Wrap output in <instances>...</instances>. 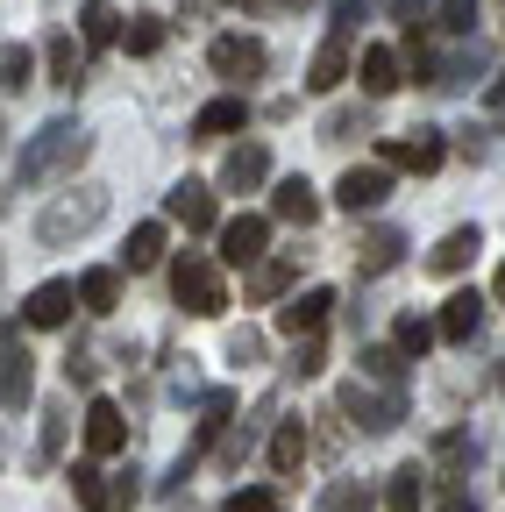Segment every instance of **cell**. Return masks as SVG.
I'll return each instance as SVG.
<instances>
[{"label":"cell","instance_id":"cell-17","mask_svg":"<svg viewBox=\"0 0 505 512\" xmlns=\"http://www.w3.org/2000/svg\"><path fill=\"white\" fill-rule=\"evenodd\" d=\"M477 249H484V235H477V228H449V235H441V242L427 249V271H441V278H456V271L470 264Z\"/></svg>","mask_w":505,"mask_h":512},{"label":"cell","instance_id":"cell-1","mask_svg":"<svg viewBox=\"0 0 505 512\" xmlns=\"http://www.w3.org/2000/svg\"><path fill=\"white\" fill-rule=\"evenodd\" d=\"M86 150H93V136H86L79 121H50V128H36V136L22 143V157H15V185L65 178L72 164H86Z\"/></svg>","mask_w":505,"mask_h":512},{"label":"cell","instance_id":"cell-22","mask_svg":"<svg viewBox=\"0 0 505 512\" xmlns=\"http://www.w3.org/2000/svg\"><path fill=\"white\" fill-rule=\"evenodd\" d=\"M299 463H306V427H299V420H278V434H271V470L292 477Z\"/></svg>","mask_w":505,"mask_h":512},{"label":"cell","instance_id":"cell-12","mask_svg":"<svg viewBox=\"0 0 505 512\" xmlns=\"http://www.w3.org/2000/svg\"><path fill=\"white\" fill-rule=\"evenodd\" d=\"M264 178H271V150H264V143L228 150V164H221V185H228V192H257Z\"/></svg>","mask_w":505,"mask_h":512},{"label":"cell","instance_id":"cell-44","mask_svg":"<svg viewBox=\"0 0 505 512\" xmlns=\"http://www.w3.org/2000/svg\"><path fill=\"white\" fill-rule=\"evenodd\" d=\"M491 299H498V306H505V264H498V285H491Z\"/></svg>","mask_w":505,"mask_h":512},{"label":"cell","instance_id":"cell-6","mask_svg":"<svg viewBox=\"0 0 505 512\" xmlns=\"http://www.w3.org/2000/svg\"><path fill=\"white\" fill-rule=\"evenodd\" d=\"M342 413H356L370 434H385V427L406 420V399L399 392H363V384H342Z\"/></svg>","mask_w":505,"mask_h":512},{"label":"cell","instance_id":"cell-36","mask_svg":"<svg viewBox=\"0 0 505 512\" xmlns=\"http://www.w3.org/2000/svg\"><path fill=\"white\" fill-rule=\"evenodd\" d=\"M434 335H441L434 320H413V313H406V320H399V356H420V349H427Z\"/></svg>","mask_w":505,"mask_h":512},{"label":"cell","instance_id":"cell-32","mask_svg":"<svg viewBox=\"0 0 505 512\" xmlns=\"http://www.w3.org/2000/svg\"><path fill=\"white\" fill-rule=\"evenodd\" d=\"M434 22L449 29V36H470V29H477V0H441V8H434Z\"/></svg>","mask_w":505,"mask_h":512},{"label":"cell","instance_id":"cell-11","mask_svg":"<svg viewBox=\"0 0 505 512\" xmlns=\"http://www.w3.org/2000/svg\"><path fill=\"white\" fill-rule=\"evenodd\" d=\"M441 128H413V136H392L385 143V164H399V171H441Z\"/></svg>","mask_w":505,"mask_h":512},{"label":"cell","instance_id":"cell-37","mask_svg":"<svg viewBox=\"0 0 505 512\" xmlns=\"http://www.w3.org/2000/svg\"><path fill=\"white\" fill-rule=\"evenodd\" d=\"M136 498H143V484H136V463H129V470H121V484L107 491V512H129Z\"/></svg>","mask_w":505,"mask_h":512},{"label":"cell","instance_id":"cell-9","mask_svg":"<svg viewBox=\"0 0 505 512\" xmlns=\"http://www.w3.org/2000/svg\"><path fill=\"white\" fill-rule=\"evenodd\" d=\"M129 448V420H121L114 399H93L86 406V456H121Z\"/></svg>","mask_w":505,"mask_h":512},{"label":"cell","instance_id":"cell-35","mask_svg":"<svg viewBox=\"0 0 505 512\" xmlns=\"http://www.w3.org/2000/svg\"><path fill=\"white\" fill-rule=\"evenodd\" d=\"M228 363H235V370L264 363V335H257V328H235V335H228Z\"/></svg>","mask_w":505,"mask_h":512},{"label":"cell","instance_id":"cell-28","mask_svg":"<svg viewBox=\"0 0 505 512\" xmlns=\"http://www.w3.org/2000/svg\"><path fill=\"white\" fill-rule=\"evenodd\" d=\"M0 86H8V93H22V86H36V50H22V43H8V57H0Z\"/></svg>","mask_w":505,"mask_h":512},{"label":"cell","instance_id":"cell-39","mask_svg":"<svg viewBox=\"0 0 505 512\" xmlns=\"http://www.w3.org/2000/svg\"><path fill=\"white\" fill-rule=\"evenodd\" d=\"M321 363H328V356H321V342H299V356H292V377H321Z\"/></svg>","mask_w":505,"mask_h":512},{"label":"cell","instance_id":"cell-25","mask_svg":"<svg viewBox=\"0 0 505 512\" xmlns=\"http://www.w3.org/2000/svg\"><path fill=\"white\" fill-rule=\"evenodd\" d=\"M427 505V484H420V470L406 463V470H392V484H385V512H420Z\"/></svg>","mask_w":505,"mask_h":512},{"label":"cell","instance_id":"cell-29","mask_svg":"<svg viewBox=\"0 0 505 512\" xmlns=\"http://www.w3.org/2000/svg\"><path fill=\"white\" fill-rule=\"evenodd\" d=\"M121 43H129V57H157V50H164V22H157V15H136Z\"/></svg>","mask_w":505,"mask_h":512},{"label":"cell","instance_id":"cell-42","mask_svg":"<svg viewBox=\"0 0 505 512\" xmlns=\"http://www.w3.org/2000/svg\"><path fill=\"white\" fill-rule=\"evenodd\" d=\"M441 512H477V498L463 484H441Z\"/></svg>","mask_w":505,"mask_h":512},{"label":"cell","instance_id":"cell-16","mask_svg":"<svg viewBox=\"0 0 505 512\" xmlns=\"http://www.w3.org/2000/svg\"><path fill=\"white\" fill-rule=\"evenodd\" d=\"M271 214L292 221V228H313V221H321V192H313L306 178H285V185L271 192Z\"/></svg>","mask_w":505,"mask_h":512},{"label":"cell","instance_id":"cell-19","mask_svg":"<svg viewBox=\"0 0 505 512\" xmlns=\"http://www.w3.org/2000/svg\"><path fill=\"white\" fill-rule=\"evenodd\" d=\"M242 121H249V107L228 93V100H207V107L193 114V136H200V143H214V136H235Z\"/></svg>","mask_w":505,"mask_h":512},{"label":"cell","instance_id":"cell-14","mask_svg":"<svg viewBox=\"0 0 505 512\" xmlns=\"http://www.w3.org/2000/svg\"><path fill=\"white\" fill-rule=\"evenodd\" d=\"M434 328H441V342H470V335L484 328V299H477V292H449Z\"/></svg>","mask_w":505,"mask_h":512},{"label":"cell","instance_id":"cell-15","mask_svg":"<svg viewBox=\"0 0 505 512\" xmlns=\"http://www.w3.org/2000/svg\"><path fill=\"white\" fill-rule=\"evenodd\" d=\"M22 320H29V328H65V320H72V285H65V278L36 285L29 306H22Z\"/></svg>","mask_w":505,"mask_h":512},{"label":"cell","instance_id":"cell-38","mask_svg":"<svg viewBox=\"0 0 505 512\" xmlns=\"http://www.w3.org/2000/svg\"><path fill=\"white\" fill-rule=\"evenodd\" d=\"M292 285V264H264L257 271V299H271V292H285Z\"/></svg>","mask_w":505,"mask_h":512},{"label":"cell","instance_id":"cell-26","mask_svg":"<svg viewBox=\"0 0 505 512\" xmlns=\"http://www.w3.org/2000/svg\"><path fill=\"white\" fill-rule=\"evenodd\" d=\"M114 299H121V278L114 271H86L79 278V306L86 313H114Z\"/></svg>","mask_w":505,"mask_h":512},{"label":"cell","instance_id":"cell-5","mask_svg":"<svg viewBox=\"0 0 505 512\" xmlns=\"http://www.w3.org/2000/svg\"><path fill=\"white\" fill-rule=\"evenodd\" d=\"M328 306H335V292H328V285L292 292V299L278 306V335H292V342L306 335V342H313V335H321V320H328Z\"/></svg>","mask_w":505,"mask_h":512},{"label":"cell","instance_id":"cell-45","mask_svg":"<svg viewBox=\"0 0 505 512\" xmlns=\"http://www.w3.org/2000/svg\"><path fill=\"white\" fill-rule=\"evenodd\" d=\"M498 392H505V363H498Z\"/></svg>","mask_w":505,"mask_h":512},{"label":"cell","instance_id":"cell-7","mask_svg":"<svg viewBox=\"0 0 505 512\" xmlns=\"http://www.w3.org/2000/svg\"><path fill=\"white\" fill-rule=\"evenodd\" d=\"M0 363H8V370H0V406L22 413V406H29V392H36V370H29V349H22V335H15V328H8V342H0Z\"/></svg>","mask_w":505,"mask_h":512},{"label":"cell","instance_id":"cell-27","mask_svg":"<svg viewBox=\"0 0 505 512\" xmlns=\"http://www.w3.org/2000/svg\"><path fill=\"white\" fill-rule=\"evenodd\" d=\"M50 72H57V86H65V93H79V86H86V64H79L72 36H50Z\"/></svg>","mask_w":505,"mask_h":512},{"label":"cell","instance_id":"cell-31","mask_svg":"<svg viewBox=\"0 0 505 512\" xmlns=\"http://www.w3.org/2000/svg\"><path fill=\"white\" fill-rule=\"evenodd\" d=\"M221 512H285V505H278V491H271V484H249V491H228V505H221Z\"/></svg>","mask_w":505,"mask_h":512},{"label":"cell","instance_id":"cell-30","mask_svg":"<svg viewBox=\"0 0 505 512\" xmlns=\"http://www.w3.org/2000/svg\"><path fill=\"white\" fill-rule=\"evenodd\" d=\"M363 370H370L377 384H392V392H399V377H406V356H399V349H363Z\"/></svg>","mask_w":505,"mask_h":512},{"label":"cell","instance_id":"cell-18","mask_svg":"<svg viewBox=\"0 0 505 512\" xmlns=\"http://www.w3.org/2000/svg\"><path fill=\"white\" fill-rule=\"evenodd\" d=\"M399 256H406V235H399V228H377V235H363V242H356V271H363V278H377V271H392Z\"/></svg>","mask_w":505,"mask_h":512},{"label":"cell","instance_id":"cell-10","mask_svg":"<svg viewBox=\"0 0 505 512\" xmlns=\"http://www.w3.org/2000/svg\"><path fill=\"white\" fill-rule=\"evenodd\" d=\"M264 242H271V221H264V214H235V221L221 228V264H257Z\"/></svg>","mask_w":505,"mask_h":512},{"label":"cell","instance_id":"cell-8","mask_svg":"<svg viewBox=\"0 0 505 512\" xmlns=\"http://www.w3.org/2000/svg\"><path fill=\"white\" fill-rule=\"evenodd\" d=\"M385 192H392V178L377 171V164H349V171H342V185H335V207L370 214V207H385Z\"/></svg>","mask_w":505,"mask_h":512},{"label":"cell","instance_id":"cell-3","mask_svg":"<svg viewBox=\"0 0 505 512\" xmlns=\"http://www.w3.org/2000/svg\"><path fill=\"white\" fill-rule=\"evenodd\" d=\"M100 221H107V192H100V185H79L72 200H57V207L36 221V242H43V249H57V242H72V235L100 228Z\"/></svg>","mask_w":505,"mask_h":512},{"label":"cell","instance_id":"cell-2","mask_svg":"<svg viewBox=\"0 0 505 512\" xmlns=\"http://www.w3.org/2000/svg\"><path fill=\"white\" fill-rule=\"evenodd\" d=\"M171 299L193 313V320L228 313V285H221V271L207 264V256H178V264H171Z\"/></svg>","mask_w":505,"mask_h":512},{"label":"cell","instance_id":"cell-34","mask_svg":"<svg viewBox=\"0 0 505 512\" xmlns=\"http://www.w3.org/2000/svg\"><path fill=\"white\" fill-rule=\"evenodd\" d=\"M328 512H377L370 484H328Z\"/></svg>","mask_w":505,"mask_h":512},{"label":"cell","instance_id":"cell-33","mask_svg":"<svg viewBox=\"0 0 505 512\" xmlns=\"http://www.w3.org/2000/svg\"><path fill=\"white\" fill-rule=\"evenodd\" d=\"M72 491H79V505H86V512H107V484H100V470H93V463H79V470H72Z\"/></svg>","mask_w":505,"mask_h":512},{"label":"cell","instance_id":"cell-24","mask_svg":"<svg viewBox=\"0 0 505 512\" xmlns=\"http://www.w3.org/2000/svg\"><path fill=\"white\" fill-rule=\"evenodd\" d=\"M79 36H86L93 50L121 43V22H114V8H107V0H86V8H79Z\"/></svg>","mask_w":505,"mask_h":512},{"label":"cell","instance_id":"cell-13","mask_svg":"<svg viewBox=\"0 0 505 512\" xmlns=\"http://www.w3.org/2000/svg\"><path fill=\"white\" fill-rule=\"evenodd\" d=\"M164 214H171V221H185V228L200 235V228H214V192H207L200 178H185V185H171V200H164Z\"/></svg>","mask_w":505,"mask_h":512},{"label":"cell","instance_id":"cell-23","mask_svg":"<svg viewBox=\"0 0 505 512\" xmlns=\"http://www.w3.org/2000/svg\"><path fill=\"white\" fill-rule=\"evenodd\" d=\"M157 256H164V221H143L129 235V249H121V264H129V271H157Z\"/></svg>","mask_w":505,"mask_h":512},{"label":"cell","instance_id":"cell-40","mask_svg":"<svg viewBox=\"0 0 505 512\" xmlns=\"http://www.w3.org/2000/svg\"><path fill=\"white\" fill-rule=\"evenodd\" d=\"M363 15H370V0H335V36H349Z\"/></svg>","mask_w":505,"mask_h":512},{"label":"cell","instance_id":"cell-43","mask_svg":"<svg viewBox=\"0 0 505 512\" xmlns=\"http://www.w3.org/2000/svg\"><path fill=\"white\" fill-rule=\"evenodd\" d=\"M392 15H399L406 29H420V15H427V8H420V0H392Z\"/></svg>","mask_w":505,"mask_h":512},{"label":"cell","instance_id":"cell-4","mask_svg":"<svg viewBox=\"0 0 505 512\" xmlns=\"http://www.w3.org/2000/svg\"><path fill=\"white\" fill-rule=\"evenodd\" d=\"M207 64L221 79H257L264 64H271V50L257 43V36H214V50H207Z\"/></svg>","mask_w":505,"mask_h":512},{"label":"cell","instance_id":"cell-41","mask_svg":"<svg viewBox=\"0 0 505 512\" xmlns=\"http://www.w3.org/2000/svg\"><path fill=\"white\" fill-rule=\"evenodd\" d=\"M57 448H65V413H50V420H43V463L57 456Z\"/></svg>","mask_w":505,"mask_h":512},{"label":"cell","instance_id":"cell-20","mask_svg":"<svg viewBox=\"0 0 505 512\" xmlns=\"http://www.w3.org/2000/svg\"><path fill=\"white\" fill-rule=\"evenodd\" d=\"M342 79H349V43H342V36H328L321 50H313V72H306V86H313V93H335Z\"/></svg>","mask_w":505,"mask_h":512},{"label":"cell","instance_id":"cell-21","mask_svg":"<svg viewBox=\"0 0 505 512\" xmlns=\"http://www.w3.org/2000/svg\"><path fill=\"white\" fill-rule=\"evenodd\" d=\"M392 86H399V50L370 43V50H363V93H377V100H385Z\"/></svg>","mask_w":505,"mask_h":512}]
</instances>
